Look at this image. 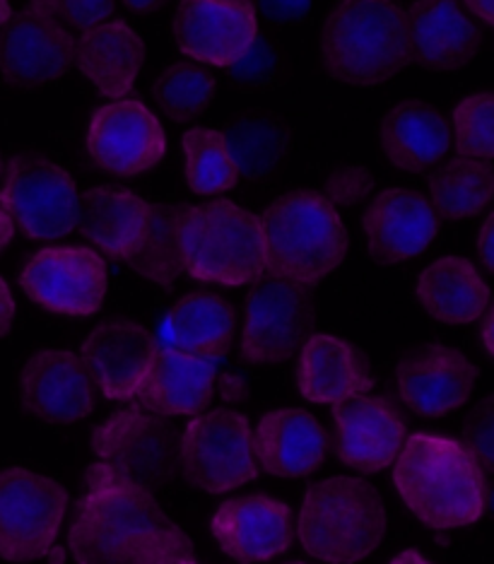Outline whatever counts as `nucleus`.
I'll list each match as a JSON object with an SVG mask.
<instances>
[{
    "mask_svg": "<svg viewBox=\"0 0 494 564\" xmlns=\"http://www.w3.org/2000/svg\"><path fill=\"white\" fill-rule=\"evenodd\" d=\"M261 6L275 22H295L307 15L311 0H261Z\"/></svg>",
    "mask_w": 494,
    "mask_h": 564,
    "instance_id": "40",
    "label": "nucleus"
},
{
    "mask_svg": "<svg viewBox=\"0 0 494 564\" xmlns=\"http://www.w3.org/2000/svg\"><path fill=\"white\" fill-rule=\"evenodd\" d=\"M174 235L182 268L200 282L246 285L268 273L261 217L232 200L174 213Z\"/></svg>",
    "mask_w": 494,
    "mask_h": 564,
    "instance_id": "3",
    "label": "nucleus"
},
{
    "mask_svg": "<svg viewBox=\"0 0 494 564\" xmlns=\"http://www.w3.org/2000/svg\"><path fill=\"white\" fill-rule=\"evenodd\" d=\"M174 34L182 54L224 68L256 42V12L249 0H182Z\"/></svg>",
    "mask_w": 494,
    "mask_h": 564,
    "instance_id": "15",
    "label": "nucleus"
},
{
    "mask_svg": "<svg viewBox=\"0 0 494 564\" xmlns=\"http://www.w3.org/2000/svg\"><path fill=\"white\" fill-rule=\"evenodd\" d=\"M307 288L283 278L263 280L246 300L242 357L253 365H277L293 357L309 328Z\"/></svg>",
    "mask_w": 494,
    "mask_h": 564,
    "instance_id": "14",
    "label": "nucleus"
},
{
    "mask_svg": "<svg viewBox=\"0 0 494 564\" xmlns=\"http://www.w3.org/2000/svg\"><path fill=\"white\" fill-rule=\"evenodd\" d=\"M162 3H167V0H123V6L133 12H152Z\"/></svg>",
    "mask_w": 494,
    "mask_h": 564,
    "instance_id": "45",
    "label": "nucleus"
},
{
    "mask_svg": "<svg viewBox=\"0 0 494 564\" xmlns=\"http://www.w3.org/2000/svg\"><path fill=\"white\" fill-rule=\"evenodd\" d=\"M176 448L174 430L143 408H121L92 432L97 464L143 487H157L174 478Z\"/></svg>",
    "mask_w": 494,
    "mask_h": 564,
    "instance_id": "10",
    "label": "nucleus"
},
{
    "mask_svg": "<svg viewBox=\"0 0 494 564\" xmlns=\"http://www.w3.org/2000/svg\"><path fill=\"white\" fill-rule=\"evenodd\" d=\"M391 564H429L417 550H403L400 555L391 560Z\"/></svg>",
    "mask_w": 494,
    "mask_h": 564,
    "instance_id": "46",
    "label": "nucleus"
},
{
    "mask_svg": "<svg viewBox=\"0 0 494 564\" xmlns=\"http://www.w3.org/2000/svg\"><path fill=\"white\" fill-rule=\"evenodd\" d=\"M382 143L391 164L403 172H425L449 150V126L437 109L408 101L388 113L382 126Z\"/></svg>",
    "mask_w": 494,
    "mask_h": 564,
    "instance_id": "30",
    "label": "nucleus"
},
{
    "mask_svg": "<svg viewBox=\"0 0 494 564\" xmlns=\"http://www.w3.org/2000/svg\"><path fill=\"white\" fill-rule=\"evenodd\" d=\"M215 97L212 75L188 63H176L160 75L155 85V99L162 111L174 121H186L206 109Z\"/></svg>",
    "mask_w": 494,
    "mask_h": 564,
    "instance_id": "34",
    "label": "nucleus"
},
{
    "mask_svg": "<svg viewBox=\"0 0 494 564\" xmlns=\"http://www.w3.org/2000/svg\"><path fill=\"white\" fill-rule=\"evenodd\" d=\"M85 365L68 350H44L22 371V401L51 425H73L92 413L95 393Z\"/></svg>",
    "mask_w": 494,
    "mask_h": 564,
    "instance_id": "20",
    "label": "nucleus"
},
{
    "mask_svg": "<svg viewBox=\"0 0 494 564\" xmlns=\"http://www.w3.org/2000/svg\"><path fill=\"white\" fill-rule=\"evenodd\" d=\"M75 42L70 30L42 0H32L0 36V68L18 87H44L70 68Z\"/></svg>",
    "mask_w": 494,
    "mask_h": 564,
    "instance_id": "12",
    "label": "nucleus"
},
{
    "mask_svg": "<svg viewBox=\"0 0 494 564\" xmlns=\"http://www.w3.org/2000/svg\"><path fill=\"white\" fill-rule=\"evenodd\" d=\"M138 273L155 280L157 285L169 288L172 282L184 273L176 249L174 235V215H169L160 205H152V227L143 251L129 261Z\"/></svg>",
    "mask_w": 494,
    "mask_h": 564,
    "instance_id": "35",
    "label": "nucleus"
},
{
    "mask_svg": "<svg viewBox=\"0 0 494 564\" xmlns=\"http://www.w3.org/2000/svg\"><path fill=\"white\" fill-rule=\"evenodd\" d=\"M68 543L78 564H198L188 535L147 487L97 460L75 502Z\"/></svg>",
    "mask_w": 494,
    "mask_h": 564,
    "instance_id": "1",
    "label": "nucleus"
},
{
    "mask_svg": "<svg viewBox=\"0 0 494 564\" xmlns=\"http://www.w3.org/2000/svg\"><path fill=\"white\" fill-rule=\"evenodd\" d=\"M237 174L259 178L283 160L287 150L285 128L271 117H246L224 135Z\"/></svg>",
    "mask_w": 494,
    "mask_h": 564,
    "instance_id": "32",
    "label": "nucleus"
},
{
    "mask_svg": "<svg viewBox=\"0 0 494 564\" xmlns=\"http://www.w3.org/2000/svg\"><path fill=\"white\" fill-rule=\"evenodd\" d=\"M12 235H15V223H12L10 215L0 208V251L8 247Z\"/></svg>",
    "mask_w": 494,
    "mask_h": 564,
    "instance_id": "44",
    "label": "nucleus"
},
{
    "mask_svg": "<svg viewBox=\"0 0 494 564\" xmlns=\"http://www.w3.org/2000/svg\"><path fill=\"white\" fill-rule=\"evenodd\" d=\"M477 367L459 350L425 345L398 365L403 403L427 417L447 415L471 399Z\"/></svg>",
    "mask_w": 494,
    "mask_h": 564,
    "instance_id": "19",
    "label": "nucleus"
},
{
    "mask_svg": "<svg viewBox=\"0 0 494 564\" xmlns=\"http://www.w3.org/2000/svg\"><path fill=\"white\" fill-rule=\"evenodd\" d=\"M297 533L311 557L354 564L382 543L386 509L372 485L358 478H328L304 495Z\"/></svg>",
    "mask_w": 494,
    "mask_h": 564,
    "instance_id": "6",
    "label": "nucleus"
},
{
    "mask_svg": "<svg viewBox=\"0 0 494 564\" xmlns=\"http://www.w3.org/2000/svg\"><path fill=\"white\" fill-rule=\"evenodd\" d=\"M212 538L224 555L239 562H265L293 545V509L275 497L227 499L212 514Z\"/></svg>",
    "mask_w": 494,
    "mask_h": 564,
    "instance_id": "16",
    "label": "nucleus"
},
{
    "mask_svg": "<svg viewBox=\"0 0 494 564\" xmlns=\"http://www.w3.org/2000/svg\"><path fill=\"white\" fill-rule=\"evenodd\" d=\"M287 564H307V562H287Z\"/></svg>",
    "mask_w": 494,
    "mask_h": 564,
    "instance_id": "50",
    "label": "nucleus"
},
{
    "mask_svg": "<svg viewBox=\"0 0 494 564\" xmlns=\"http://www.w3.org/2000/svg\"><path fill=\"white\" fill-rule=\"evenodd\" d=\"M0 174H3V152H0Z\"/></svg>",
    "mask_w": 494,
    "mask_h": 564,
    "instance_id": "49",
    "label": "nucleus"
},
{
    "mask_svg": "<svg viewBox=\"0 0 494 564\" xmlns=\"http://www.w3.org/2000/svg\"><path fill=\"white\" fill-rule=\"evenodd\" d=\"M87 150L105 172L135 176L152 170L164 158L167 133L141 101L117 99L92 113Z\"/></svg>",
    "mask_w": 494,
    "mask_h": 564,
    "instance_id": "13",
    "label": "nucleus"
},
{
    "mask_svg": "<svg viewBox=\"0 0 494 564\" xmlns=\"http://www.w3.org/2000/svg\"><path fill=\"white\" fill-rule=\"evenodd\" d=\"M492 215L485 217L483 223V229H480V239H477V249H480V259H483L487 271H492L494 268V253H492Z\"/></svg>",
    "mask_w": 494,
    "mask_h": 564,
    "instance_id": "42",
    "label": "nucleus"
},
{
    "mask_svg": "<svg viewBox=\"0 0 494 564\" xmlns=\"http://www.w3.org/2000/svg\"><path fill=\"white\" fill-rule=\"evenodd\" d=\"M186 182L198 196L222 194L237 182V170L224 145V135L210 128H194L182 140Z\"/></svg>",
    "mask_w": 494,
    "mask_h": 564,
    "instance_id": "33",
    "label": "nucleus"
},
{
    "mask_svg": "<svg viewBox=\"0 0 494 564\" xmlns=\"http://www.w3.org/2000/svg\"><path fill=\"white\" fill-rule=\"evenodd\" d=\"M374 186L372 174L362 164H348L340 166L331 176L326 178V194L323 198L333 205H354L360 203Z\"/></svg>",
    "mask_w": 494,
    "mask_h": 564,
    "instance_id": "38",
    "label": "nucleus"
},
{
    "mask_svg": "<svg viewBox=\"0 0 494 564\" xmlns=\"http://www.w3.org/2000/svg\"><path fill=\"white\" fill-rule=\"evenodd\" d=\"M405 28L413 58L429 70H461L480 48V32L455 0H417Z\"/></svg>",
    "mask_w": 494,
    "mask_h": 564,
    "instance_id": "22",
    "label": "nucleus"
},
{
    "mask_svg": "<svg viewBox=\"0 0 494 564\" xmlns=\"http://www.w3.org/2000/svg\"><path fill=\"white\" fill-rule=\"evenodd\" d=\"M338 456L360 473H378L394 464L405 442L403 415L386 399L352 395L336 403Z\"/></svg>",
    "mask_w": 494,
    "mask_h": 564,
    "instance_id": "18",
    "label": "nucleus"
},
{
    "mask_svg": "<svg viewBox=\"0 0 494 564\" xmlns=\"http://www.w3.org/2000/svg\"><path fill=\"white\" fill-rule=\"evenodd\" d=\"M54 15L70 30L90 32L107 22L113 12V0H42Z\"/></svg>",
    "mask_w": 494,
    "mask_h": 564,
    "instance_id": "37",
    "label": "nucleus"
},
{
    "mask_svg": "<svg viewBox=\"0 0 494 564\" xmlns=\"http://www.w3.org/2000/svg\"><path fill=\"white\" fill-rule=\"evenodd\" d=\"M323 61L340 83L391 80L413 61L405 12L388 0H340L323 28Z\"/></svg>",
    "mask_w": 494,
    "mask_h": 564,
    "instance_id": "5",
    "label": "nucleus"
},
{
    "mask_svg": "<svg viewBox=\"0 0 494 564\" xmlns=\"http://www.w3.org/2000/svg\"><path fill=\"white\" fill-rule=\"evenodd\" d=\"M157 343L133 322H105L83 345V365L92 387L109 401L135 399L155 360Z\"/></svg>",
    "mask_w": 494,
    "mask_h": 564,
    "instance_id": "17",
    "label": "nucleus"
},
{
    "mask_svg": "<svg viewBox=\"0 0 494 564\" xmlns=\"http://www.w3.org/2000/svg\"><path fill=\"white\" fill-rule=\"evenodd\" d=\"M68 502L66 487L30 468L0 473V557L28 562L48 555Z\"/></svg>",
    "mask_w": 494,
    "mask_h": 564,
    "instance_id": "9",
    "label": "nucleus"
},
{
    "mask_svg": "<svg viewBox=\"0 0 494 564\" xmlns=\"http://www.w3.org/2000/svg\"><path fill=\"white\" fill-rule=\"evenodd\" d=\"M417 300L437 322L471 324L490 306V288L473 261L444 256L427 265L417 282Z\"/></svg>",
    "mask_w": 494,
    "mask_h": 564,
    "instance_id": "29",
    "label": "nucleus"
},
{
    "mask_svg": "<svg viewBox=\"0 0 494 564\" xmlns=\"http://www.w3.org/2000/svg\"><path fill=\"white\" fill-rule=\"evenodd\" d=\"M374 387L364 355L326 333L304 338L297 362V389L309 403H340Z\"/></svg>",
    "mask_w": 494,
    "mask_h": 564,
    "instance_id": "24",
    "label": "nucleus"
},
{
    "mask_svg": "<svg viewBox=\"0 0 494 564\" xmlns=\"http://www.w3.org/2000/svg\"><path fill=\"white\" fill-rule=\"evenodd\" d=\"M364 235L374 261L400 263L435 241L437 215L415 191L388 188L366 210Z\"/></svg>",
    "mask_w": 494,
    "mask_h": 564,
    "instance_id": "21",
    "label": "nucleus"
},
{
    "mask_svg": "<svg viewBox=\"0 0 494 564\" xmlns=\"http://www.w3.org/2000/svg\"><path fill=\"white\" fill-rule=\"evenodd\" d=\"M237 316L218 294H186L162 326V348L198 360H218L234 338Z\"/></svg>",
    "mask_w": 494,
    "mask_h": 564,
    "instance_id": "26",
    "label": "nucleus"
},
{
    "mask_svg": "<svg viewBox=\"0 0 494 564\" xmlns=\"http://www.w3.org/2000/svg\"><path fill=\"white\" fill-rule=\"evenodd\" d=\"M465 6L475 18H480L485 24H492V0H465Z\"/></svg>",
    "mask_w": 494,
    "mask_h": 564,
    "instance_id": "43",
    "label": "nucleus"
},
{
    "mask_svg": "<svg viewBox=\"0 0 494 564\" xmlns=\"http://www.w3.org/2000/svg\"><path fill=\"white\" fill-rule=\"evenodd\" d=\"M215 389V360L184 357L157 345L138 401L157 415H196Z\"/></svg>",
    "mask_w": 494,
    "mask_h": 564,
    "instance_id": "28",
    "label": "nucleus"
},
{
    "mask_svg": "<svg viewBox=\"0 0 494 564\" xmlns=\"http://www.w3.org/2000/svg\"><path fill=\"white\" fill-rule=\"evenodd\" d=\"M435 208L449 220L473 217L492 200L494 176L485 160L455 158L432 176L429 182Z\"/></svg>",
    "mask_w": 494,
    "mask_h": 564,
    "instance_id": "31",
    "label": "nucleus"
},
{
    "mask_svg": "<svg viewBox=\"0 0 494 564\" xmlns=\"http://www.w3.org/2000/svg\"><path fill=\"white\" fill-rule=\"evenodd\" d=\"M0 208L34 241L66 237L80 220L75 182L58 164L36 152H22L10 162L0 188Z\"/></svg>",
    "mask_w": 494,
    "mask_h": 564,
    "instance_id": "8",
    "label": "nucleus"
},
{
    "mask_svg": "<svg viewBox=\"0 0 494 564\" xmlns=\"http://www.w3.org/2000/svg\"><path fill=\"white\" fill-rule=\"evenodd\" d=\"M78 66L101 95L121 99L129 95L141 73L145 46L135 30L121 20H107L85 32L78 44Z\"/></svg>",
    "mask_w": 494,
    "mask_h": 564,
    "instance_id": "27",
    "label": "nucleus"
},
{
    "mask_svg": "<svg viewBox=\"0 0 494 564\" xmlns=\"http://www.w3.org/2000/svg\"><path fill=\"white\" fill-rule=\"evenodd\" d=\"M176 468L198 490L230 492L259 476L253 430L237 410H212L186 425Z\"/></svg>",
    "mask_w": 494,
    "mask_h": 564,
    "instance_id": "7",
    "label": "nucleus"
},
{
    "mask_svg": "<svg viewBox=\"0 0 494 564\" xmlns=\"http://www.w3.org/2000/svg\"><path fill=\"white\" fill-rule=\"evenodd\" d=\"M230 68H232V78L237 83L259 85L263 80H268L275 70V51L268 44L256 40L249 46L246 54L237 63H232Z\"/></svg>",
    "mask_w": 494,
    "mask_h": 564,
    "instance_id": "39",
    "label": "nucleus"
},
{
    "mask_svg": "<svg viewBox=\"0 0 494 564\" xmlns=\"http://www.w3.org/2000/svg\"><path fill=\"white\" fill-rule=\"evenodd\" d=\"M15 318V294H12L8 280L0 278V336H6Z\"/></svg>",
    "mask_w": 494,
    "mask_h": 564,
    "instance_id": "41",
    "label": "nucleus"
},
{
    "mask_svg": "<svg viewBox=\"0 0 494 564\" xmlns=\"http://www.w3.org/2000/svg\"><path fill=\"white\" fill-rule=\"evenodd\" d=\"M259 468L277 478H304L321 466L326 434L307 410H271L253 432Z\"/></svg>",
    "mask_w": 494,
    "mask_h": 564,
    "instance_id": "25",
    "label": "nucleus"
},
{
    "mask_svg": "<svg viewBox=\"0 0 494 564\" xmlns=\"http://www.w3.org/2000/svg\"><path fill=\"white\" fill-rule=\"evenodd\" d=\"M453 126H455V145L461 158L485 160L494 155L492 138V97L487 93L468 95L453 107Z\"/></svg>",
    "mask_w": 494,
    "mask_h": 564,
    "instance_id": "36",
    "label": "nucleus"
},
{
    "mask_svg": "<svg viewBox=\"0 0 494 564\" xmlns=\"http://www.w3.org/2000/svg\"><path fill=\"white\" fill-rule=\"evenodd\" d=\"M268 273L301 288L319 285L345 261L348 229L316 191H293L261 217Z\"/></svg>",
    "mask_w": 494,
    "mask_h": 564,
    "instance_id": "4",
    "label": "nucleus"
},
{
    "mask_svg": "<svg viewBox=\"0 0 494 564\" xmlns=\"http://www.w3.org/2000/svg\"><path fill=\"white\" fill-rule=\"evenodd\" d=\"M80 232L111 259L133 261L143 251L152 227V203L129 188L99 186L85 194Z\"/></svg>",
    "mask_w": 494,
    "mask_h": 564,
    "instance_id": "23",
    "label": "nucleus"
},
{
    "mask_svg": "<svg viewBox=\"0 0 494 564\" xmlns=\"http://www.w3.org/2000/svg\"><path fill=\"white\" fill-rule=\"evenodd\" d=\"M109 285L107 263L92 249L46 247L20 268V288L32 302L66 316H92Z\"/></svg>",
    "mask_w": 494,
    "mask_h": 564,
    "instance_id": "11",
    "label": "nucleus"
},
{
    "mask_svg": "<svg viewBox=\"0 0 494 564\" xmlns=\"http://www.w3.org/2000/svg\"><path fill=\"white\" fill-rule=\"evenodd\" d=\"M403 505L439 531L473 525L487 507L485 476L465 444L439 434H413L394 466Z\"/></svg>",
    "mask_w": 494,
    "mask_h": 564,
    "instance_id": "2",
    "label": "nucleus"
},
{
    "mask_svg": "<svg viewBox=\"0 0 494 564\" xmlns=\"http://www.w3.org/2000/svg\"><path fill=\"white\" fill-rule=\"evenodd\" d=\"M485 314V324H483V348L487 355H492V312L490 306L483 312Z\"/></svg>",
    "mask_w": 494,
    "mask_h": 564,
    "instance_id": "47",
    "label": "nucleus"
},
{
    "mask_svg": "<svg viewBox=\"0 0 494 564\" xmlns=\"http://www.w3.org/2000/svg\"><path fill=\"white\" fill-rule=\"evenodd\" d=\"M10 15H12L10 3H8V0H0V24L8 22V20H10Z\"/></svg>",
    "mask_w": 494,
    "mask_h": 564,
    "instance_id": "48",
    "label": "nucleus"
}]
</instances>
